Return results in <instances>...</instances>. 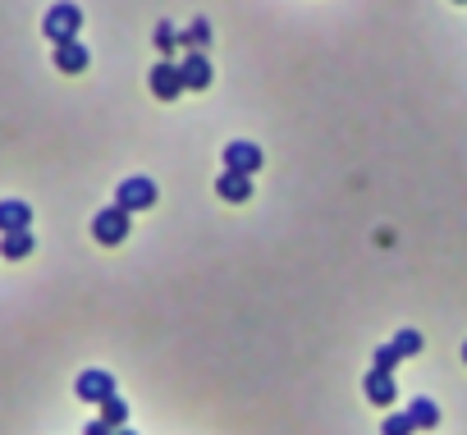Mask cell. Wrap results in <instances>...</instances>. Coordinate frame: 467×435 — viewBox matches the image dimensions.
I'll use <instances>...</instances> for the list:
<instances>
[{"mask_svg":"<svg viewBox=\"0 0 467 435\" xmlns=\"http://www.w3.org/2000/svg\"><path fill=\"white\" fill-rule=\"evenodd\" d=\"M78 28H83V10H78V5H69V0L51 5V10H47V19H42V33H47L56 47L78 42Z\"/></svg>","mask_w":467,"mask_h":435,"instance_id":"cell-1","label":"cell"},{"mask_svg":"<svg viewBox=\"0 0 467 435\" xmlns=\"http://www.w3.org/2000/svg\"><path fill=\"white\" fill-rule=\"evenodd\" d=\"M92 239L101 243V248H119L124 239H129V211L124 206H101L97 215H92Z\"/></svg>","mask_w":467,"mask_h":435,"instance_id":"cell-2","label":"cell"},{"mask_svg":"<svg viewBox=\"0 0 467 435\" xmlns=\"http://www.w3.org/2000/svg\"><path fill=\"white\" fill-rule=\"evenodd\" d=\"M115 206H124L129 215H133V211H151V206H156V183H151L147 174L124 179V183L115 188Z\"/></svg>","mask_w":467,"mask_h":435,"instance_id":"cell-3","label":"cell"},{"mask_svg":"<svg viewBox=\"0 0 467 435\" xmlns=\"http://www.w3.org/2000/svg\"><path fill=\"white\" fill-rule=\"evenodd\" d=\"M74 394H78L83 403H97V408H101V403L115 394V376H110V371H101V367H88V371H78Z\"/></svg>","mask_w":467,"mask_h":435,"instance_id":"cell-4","label":"cell"},{"mask_svg":"<svg viewBox=\"0 0 467 435\" xmlns=\"http://www.w3.org/2000/svg\"><path fill=\"white\" fill-rule=\"evenodd\" d=\"M220 161H224V170H234V174H257L262 170V147L257 142H224V151H220Z\"/></svg>","mask_w":467,"mask_h":435,"instance_id":"cell-5","label":"cell"},{"mask_svg":"<svg viewBox=\"0 0 467 435\" xmlns=\"http://www.w3.org/2000/svg\"><path fill=\"white\" fill-rule=\"evenodd\" d=\"M151 92L161 97V101H179V92H188L183 88V74H179V60H161V65H151Z\"/></svg>","mask_w":467,"mask_h":435,"instance_id":"cell-6","label":"cell"},{"mask_svg":"<svg viewBox=\"0 0 467 435\" xmlns=\"http://www.w3.org/2000/svg\"><path fill=\"white\" fill-rule=\"evenodd\" d=\"M179 74H183V88L188 92H206L211 88V60H206V51H183L179 56Z\"/></svg>","mask_w":467,"mask_h":435,"instance_id":"cell-7","label":"cell"},{"mask_svg":"<svg viewBox=\"0 0 467 435\" xmlns=\"http://www.w3.org/2000/svg\"><path fill=\"white\" fill-rule=\"evenodd\" d=\"M362 389H367V399H371L376 408H389V403L399 399V380H394L389 371H376V367L362 376Z\"/></svg>","mask_w":467,"mask_h":435,"instance_id":"cell-8","label":"cell"},{"mask_svg":"<svg viewBox=\"0 0 467 435\" xmlns=\"http://www.w3.org/2000/svg\"><path fill=\"white\" fill-rule=\"evenodd\" d=\"M28 225H33L28 202H19V197H5V202H0V234H19V230H28Z\"/></svg>","mask_w":467,"mask_h":435,"instance_id":"cell-9","label":"cell"},{"mask_svg":"<svg viewBox=\"0 0 467 435\" xmlns=\"http://www.w3.org/2000/svg\"><path fill=\"white\" fill-rule=\"evenodd\" d=\"M215 192H220L224 202H248V197H253V174L224 170V174H215Z\"/></svg>","mask_w":467,"mask_h":435,"instance_id":"cell-10","label":"cell"},{"mask_svg":"<svg viewBox=\"0 0 467 435\" xmlns=\"http://www.w3.org/2000/svg\"><path fill=\"white\" fill-rule=\"evenodd\" d=\"M88 60H92V56H88L83 42H65V47H56V69H60V74H83Z\"/></svg>","mask_w":467,"mask_h":435,"instance_id":"cell-11","label":"cell"},{"mask_svg":"<svg viewBox=\"0 0 467 435\" xmlns=\"http://www.w3.org/2000/svg\"><path fill=\"white\" fill-rule=\"evenodd\" d=\"M33 248H37V243H33V230H19V234H0V257H5V262H24Z\"/></svg>","mask_w":467,"mask_h":435,"instance_id":"cell-12","label":"cell"},{"mask_svg":"<svg viewBox=\"0 0 467 435\" xmlns=\"http://www.w3.org/2000/svg\"><path fill=\"white\" fill-rule=\"evenodd\" d=\"M403 412L412 417L417 430H435V426H440V403H435V399H412Z\"/></svg>","mask_w":467,"mask_h":435,"instance_id":"cell-13","label":"cell"},{"mask_svg":"<svg viewBox=\"0 0 467 435\" xmlns=\"http://www.w3.org/2000/svg\"><path fill=\"white\" fill-rule=\"evenodd\" d=\"M101 421L115 426V430H124V421H129V403H124L119 394H110V399L101 403Z\"/></svg>","mask_w":467,"mask_h":435,"instance_id":"cell-14","label":"cell"},{"mask_svg":"<svg viewBox=\"0 0 467 435\" xmlns=\"http://www.w3.org/2000/svg\"><path fill=\"white\" fill-rule=\"evenodd\" d=\"M389 344H394V353H399V357H417L426 339H421V330H399Z\"/></svg>","mask_w":467,"mask_h":435,"instance_id":"cell-15","label":"cell"},{"mask_svg":"<svg viewBox=\"0 0 467 435\" xmlns=\"http://www.w3.org/2000/svg\"><path fill=\"white\" fill-rule=\"evenodd\" d=\"M206 42H211V28H206L202 19H197V24H192L188 33H179V47H188V51H202Z\"/></svg>","mask_w":467,"mask_h":435,"instance_id":"cell-16","label":"cell"},{"mask_svg":"<svg viewBox=\"0 0 467 435\" xmlns=\"http://www.w3.org/2000/svg\"><path fill=\"white\" fill-rule=\"evenodd\" d=\"M380 435H417V426H412V417H408V412H389V417H385V426H380Z\"/></svg>","mask_w":467,"mask_h":435,"instance_id":"cell-17","label":"cell"},{"mask_svg":"<svg viewBox=\"0 0 467 435\" xmlns=\"http://www.w3.org/2000/svg\"><path fill=\"white\" fill-rule=\"evenodd\" d=\"M371 357H376V371H389V376H394V367L403 362V357L394 353V344H380V348H376Z\"/></svg>","mask_w":467,"mask_h":435,"instance_id":"cell-18","label":"cell"},{"mask_svg":"<svg viewBox=\"0 0 467 435\" xmlns=\"http://www.w3.org/2000/svg\"><path fill=\"white\" fill-rule=\"evenodd\" d=\"M156 47H161V51H170V47H174V28H170V24H161V28H156Z\"/></svg>","mask_w":467,"mask_h":435,"instance_id":"cell-19","label":"cell"},{"mask_svg":"<svg viewBox=\"0 0 467 435\" xmlns=\"http://www.w3.org/2000/svg\"><path fill=\"white\" fill-rule=\"evenodd\" d=\"M83 435H115V426H106V421L97 417V421H88V426H83Z\"/></svg>","mask_w":467,"mask_h":435,"instance_id":"cell-20","label":"cell"},{"mask_svg":"<svg viewBox=\"0 0 467 435\" xmlns=\"http://www.w3.org/2000/svg\"><path fill=\"white\" fill-rule=\"evenodd\" d=\"M115 435H138V430H115Z\"/></svg>","mask_w":467,"mask_h":435,"instance_id":"cell-21","label":"cell"},{"mask_svg":"<svg viewBox=\"0 0 467 435\" xmlns=\"http://www.w3.org/2000/svg\"><path fill=\"white\" fill-rule=\"evenodd\" d=\"M462 362H467V344H462Z\"/></svg>","mask_w":467,"mask_h":435,"instance_id":"cell-22","label":"cell"},{"mask_svg":"<svg viewBox=\"0 0 467 435\" xmlns=\"http://www.w3.org/2000/svg\"><path fill=\"white\" fill-rule=\"evenodd\" d=\"M453 5H467V0H453Z\"/></svg>","mask_w":467,"mask_h":435,"instance_id":"cell-23","label":"cell"}]
</instances>
